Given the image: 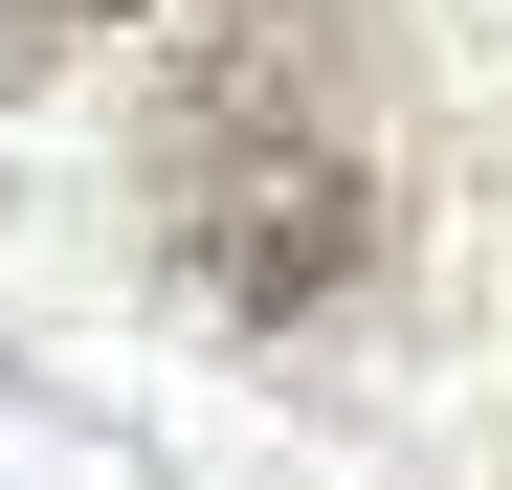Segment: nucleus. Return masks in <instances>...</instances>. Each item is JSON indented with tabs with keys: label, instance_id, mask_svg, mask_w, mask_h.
<instances>
[{
	"label": "nucleus",
	"instance_id": "nucleus-1",
	"mask_svg": "<svg viewBox=\"0 0 512 490\" xmlns=\"http://www.w3.org/2000/svg\"><path fill=\"white\" fill-rule=\"evenodd\" d=\"M379 45L357 0H223V23L156 67V245L245 312V335H290L379 268Z\"/></svg>",
	"mask_w": 512,
	"mask_h": 490
},
{
	"label": "nucleus",
	"instance_id": "nucleus-2",
	"mask_svg": "<svg viewBox=\"0 0 512 490\" xmlns=\"http://www.w3.org/2000/svg\"><path fill=\"white\" fill-rule=\"evenodd\" d=\"M90 23H134V0H0V90H45V67L90 45Z\"/></svg>",
	"mask_w": 512,
	"mask_h": 490
}]
</instances>
